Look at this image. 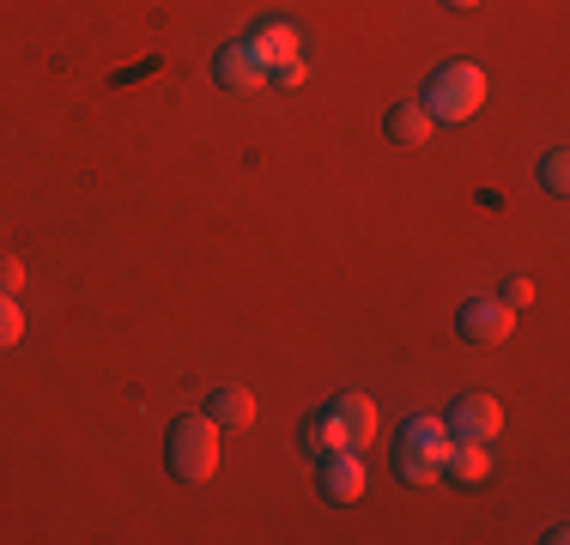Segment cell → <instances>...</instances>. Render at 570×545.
Returning <instances> with one entry per match:
<instances>
[{
	"label": "cell",
	"instance_id": "1",
	"mask_svg": "<svg viewBox=\"0 0 570 545\" xmlns=\"http://www.w3.org/2000/svg\"><path fill=\"white\" fill-rule=\"evenodd\" d=\"M304 443L316 448V455H341V448H371L376 443V400L358 388L334 394L322 413H309L304 425Z\"/></svg>",
	"mask_w": 570,
	"mask_h": 545
},
{
	"label": "cell",
	"instance_id": "2",
	"mask_svg": "<svg viewBox=\"0 0 570 545\" xmlns=\"http://www.w3.org/2000/svg\"><path fill=\"white\" fill-rule=\"evenodd\" d=\"M419 103L431 109V121H473L485 109V67L443 61L438 73H431V91Z\"/></svg>",
	"mask_w": 570,
	"mask_h": 545
},
{
	"label": "cell",
	"instance_id": "3",
	"mask_svg": "<svg viewBox=\"0 0 570 545\" xmlns=\"http://www.w3.org/2000/svg\"><path fill=\"white\" fill-rule=\"evenodd\" d=\"M170 473L188 485H207L219 473V425L207 413H183L170 425Z\"/></svg>",
	"mask_w": 570,
	"mask_h": 545
},
{
	"label": "cell",
	"instance_id": "4",
	"mask_svg": "<svg viewBox=\"0 0 570 545\" xmlns=\"http://www.w3.org/2000/svg\"><path fill=\"white\" fill-rule=\"evenodd\" d=\"M455 327H461L468 346H498V339L515 334V309L504 304V297H473V304H461Z\"/></svg>",
	"mask_w": 570,
	"mask_h": 545
},
{
	"label": "cell",
	"instance_id": "5",
	"mask_svg": "<svg viewBox=\"0 0 570 545\" xmlns=\"http://www.w3.org/2000/svg\"><path fill=\"white\" fill-rule=\"evenodd\" d=\"M443 425H450L455 443H492V436L504 430V406H498L492 394H461Z\"/></svg>",
	"mask_w": 570,
	"mask_h": 545
},
{
	"label": "cell",
	"instance_id": "6",
	"mask_svg": "<svg viewBox=\"0 0 570 545\" xmlns=\"http://www.w3.org/2000/svg\"><path fill=\"white\" fill-rule=\"evenodd\" d=\"M213 73H219L225 91H262V86H274V67H267L262 54L249 49V37H243V43H225Z\"/></svg>",
	"mask_w": 570,
	"mask_h": 545
},
{
	"label": "cell",
	"instance_id": "7",
	"mask_svg": "<svg viewBox=\"0 0 570 545\" xmlns=\"http://www.w3.org/2000/svg\"><path fill=\"white\" fill-rule=\"evenodd\" d=\"M364 485H371V473H364L358 448H341V455H322V490H328V503H358Z\"/></svg>",
	"mask_w": 570,
	"mask_h": 545
},
{
	"label": "cell",
	"instance_id": "8",
	"mask_svg": "<svg viewBox=\"0 0 570 545\" xmlns=\"http://www.w3.org/2000/svg\"><path fill=\"white\" fill-rule=\"evenodd\" d=\"M249 49L262 54L267 67H279V61H292V54H304V37H297V24H285V19H262L249 31Z\"/></svg>",
	"mask_w": 570,
	"mask_h": 545
},
{
	"label": "cell",
	"instance_id": "9",
	"mask_svg": "<svg viewBox=\"0 0 570 545\" xmlns=\"http://www.w3.org/2000/svg\"><path fill=\"white\" fill-rule=\"evenodd\" d=\"M443 473H450L455 485H480V479H492V448H485V443H455L450 455H443Z\"/></svg>",
	"mask_w": 570,
	"mask_h": 545
},
{
	"label": "cell",
	"instance_id": "10",
	"mask_svg": "<svg viewBox=\"0 0 570 545\" xmlns=\"http://www.w3.org/2000/svg\"><path fill=\"white\" fill-rule=\"evenodd\" d=\"M383 128H389V140H395V146H425L438 121H431V109H425V103H395Z\"/></svg>",
	"mask_w": 570,
	"mask_h": 545
},
{
	"label": "cell",
	"instance_id": "11",
	"mask_svg": "<svg viewBox=\"0 0 570 545\" xmlns=\"http://www.w3.org/2000/svg\"><path fill=\"white\" fill-rule=\"evenodd\" d=\"M395 473H401L406 485H438V479H443V460H438V448L406 443V436H401V448H395Z\"/></svg>",
	"mask_w": 570,
	"mask_h": 545
},
{
	"label": "cell",
	"instance_id": "12",
	"mask_svg": "<svg viewBox=\"0 0 570 545\" xmlns=\"http://www.w3.org/2000/svg\"><path fill=\"white\" fill-rule=\"evenodd\" d=\"M207 418H213V425H230V430H249L255 425V394L249 388H219V394H213V406H207Z\"/></svg>",
	"mask_w": 570,
	"mask_h": 545
},
{
	"label": "cell",
	"instance_id": "13",
	"mask_svg": "<svg viewBox=\"0 0 570 545\" xmlns=\"http://www.w3.org/2000/svg\"><path fill=\"white\" fill-rule=\"evenodd\" d=\"M406 443H425V448H438V460L450 455L455 448V436H450V425H443V418H431V413H419V418H406Z\"/></svg>",
	"mask_w": 570,
	"mask_h": 545
},
{
	"label": "cell",
	"instance_id": "14",
	"mask_svg": "<svg viewBox=\"0 0 570 545\" xmlns=\"http://www.w3.org/2000/svg\"><path fill=\"white\" fill-rule=\"evenodd\" d=\"M540 188H547V195H570V152L564 146L540 158Z\"/></svg>",
	"mask_w": 570,
	"mask_h": 545
},
{
	"label": "cell",
	"instance_id": "15",
	"mask_svg": "<svg viewBox=\"0 0 570 545\" xmlns=\"http://www.w3.org/2000/svg\"><path fill=\"white\" fill-rule=\"evenodd\" d=\"M19 339H24V309L12 304L7 291H0V351H7V346H19Z\"/></svg>",
	"mask_w": 570,
	"mask_h": 545
},
{
	"label": "cell",
	"instance_id": "16",
	"mask_svg": "<svg viewBox=\"0 0 570 545\" xmlns=\"http://www.w3.org/2000/svg\"><path fill=\"white\" fill-rule=\"evenodd\" d=\"M19 285H24V261H19V255H0V291H19Z\"/></svg>",
	"mask_w": 570,
	"mask_h": 545
},
{
	"label": "cell",
	"instance_id": "17",
	"mask_svg": "<svg viewBox=\"0 0 570 545\" xmlns=\"http://www.w3.org/2000/svg\"><path fill=\"white\" fill-rule=\"evenodd\" d=\"M274 79H279V86H304V79H309V61H304V54H292V61L274 67Z\"/></svg>",
	"mask_w": 570,
	"mask_h": 545
},
{
	"label": "cell",
	"instance_id": "18",
	"mask_svg": "<svg viewBox=\"0 0 570 545\" xmlns=\"http://www.w3.org/2000/svg\"><path fill=\"white\" fill-rule=\"evenodd\" d=\"M534 297H540V291H534V279H510V285H504V304H510V309H528Z\"/></svg>",
	"mask_w": 570,
	"mask_h": 545
},
{
	"label": "cell",
	"instance_id": "19",
	"mask_svg": "<svg viewBox=\"0 0 570 545\" xmlns=\"http://www.w3.org/2000/svg\"><path fill=\"white\" fill-rule=\"evenodd\" d=\"M450 7H461V12H468V7H480V0H450Z\"/></svg>",
	"mask_w": 570,
	"mask_h": 545
}]
</instances>
